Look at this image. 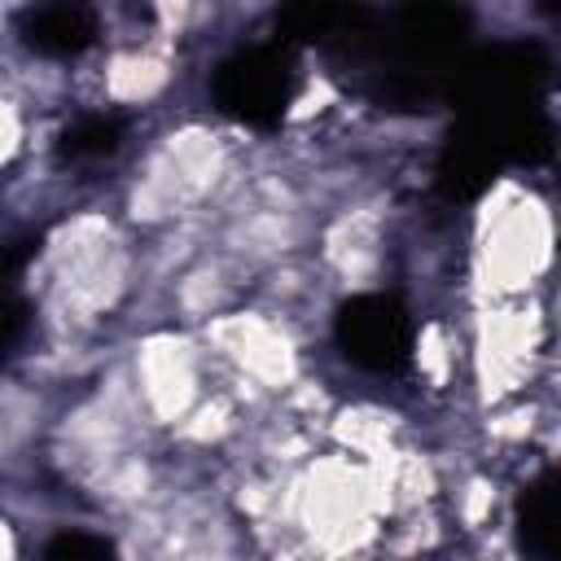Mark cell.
I'll use <instances>...</instances> for the list:
<instances>
[{"instance_id": "cell-3", "label": "cell", "mask_w": 561, "mask_h": 561, "mask_svg": "<svg viewBox=\"0 0 561 561\" xmlns=\"http://www.w3.org/2000/svg\"><path fill=\"white\" fill-rule=\"evenodd\" d=\"M18 35L39 57H79L96 44V13L83 4H39L18 18Z\"/></svg>"}, {"instance_id": "cell-1", "label": "cell", "mask_w": 561, "mask_h": 561, "mask_svg": "<svg viewBox=\"0 0 561 561\" xmlns=\"http://www.w3.org/2000/svg\"><path fill=\"white\" fill-rule=\"evenodd\" d=\"M298 92V57L289 44H250L219 61L210 79L215 105L245 127H276Z\"/></svg>"}, {"instance_id": "cell-4", "label": "cell", "mask_w": 561, "mask_h": 561, "mask_svg": "<svg viewBox=\"0 0 561 561\" xmlns=\"http://www.w3.org/2000/svg\"><path fill=\"white\" fill-rule=\"evenodd\" d=\"M517 539L539 561L557 557V478L552 473H539L517 495Z\"/></svg>"}, {"instance_id": "cell-6", "label": "cell", "mask_w": 561, "mask_h": 561, "mask_svg": "<svg viewBox=\"0 0 561 561\" xmlns=\"http://www.w3.org/2000/svg\"><path fill=\"white\" fill-rule=\"evenodd\" d=\"M44 561H118V552L96 530H57L44 548Z\"/></svg>"}, {"instance_id": "cell-7", "label": "cell", "mask_w": 561, "mask_h": 561, "mask_svg": "<svg viewBox=\"0 0 561 561\" xmlns=\"http://www.w3.org/2000/svg\"><path fill=\"white\" fill-rule=\"evenodd\" d=\"M26 329H31V307H26V298L18 294L13 280H0V364L22 346Z\"/></svg>"}, {"instance_id": "cell-5", "label": "cell", "mask_w": 561, "mask_h": 561, "mask_svg": "<svg viewBox=\"0 0 561 561\" xmlns=\"http://www.w3.org/2000/svg\"><path fill=\"white\" fill-rule=\"evenodd\" d=\"M123 145V118L114 114H83L57 136V158L61 162H101L118 153Z\"/></svg>"}, {"instance_id": "cell-2", "label": "cell", "mask_w": 561, "mask_h": 561, "mask_svg": "<svg viewBox=\"0 0 561 561\" xmlns=\"http://www.w3.org/2000/svg\"><path fill=\"white\" fill-rule=\"evenodd\" d=\"M337 351L364 373H403L412 364L416 324L390 294H355L333 316Z\"/></svg>"}]
</instances>
